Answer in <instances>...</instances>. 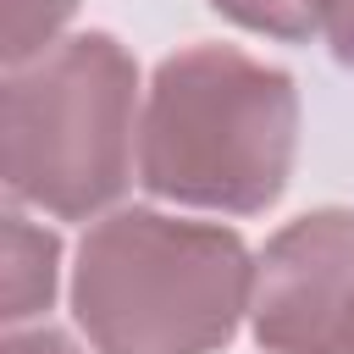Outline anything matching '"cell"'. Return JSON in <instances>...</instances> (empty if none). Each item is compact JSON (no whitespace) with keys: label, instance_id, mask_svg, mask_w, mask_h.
Returning a JSON list of instances; mask_svg holds the SVG:
<instances>
[{"label":"cell","instance_id":"9c48e42d","mask_svg":"<svg viewBox=\"0 0 354 354\" xmlns=\"http://www.w3.org/2000/svg\"><path fill=\"white\" fill-rule=\"evenodd\" d=\"M326 44H332V61L354 72V0H343L326 22Z\"/></svg>","mask_w":354,"mask_h":354},{"label":"cell","instance_id":"8992f818","mask_svg":"<svg viewBox=\"0 0 354 354\" xmlns=\"http://www.w3.org/2000/svg\"><path fill=\"white\" fill-rule=\"evenodd\" d=\"M227 22L249 28V33H266V39H282V44H304L315 33H326L332 11L343 0H210Z\"/></svg>","mask_w":354,"mask_h":354},{"label":"cell","instance_id":"5b68a950","mask_svg":"<svg viewBox=\"0 0 354 354\" xmlns=\"http://www.w3.org/2000/svg\"><path fill=\"white\" fill-rule=\"evenodd\" d=\"M61 271V238L50 227H33L22 210H6V326H22L50 310Z\"/></svg>","mask_w":354,"mask_h":354},{"label":"cell","instance_id":"277c9868","mask_svg":"<svg viewBox=\"0 0 354 354\" xmlns=\"http://www.w3.org/2000/svg\"><path fill=\"white\" fill-rule=\"evenodd\" d=\"M249 326L266 354H348L354 343V210H310L254 254Z\"/></svg>","mask_w":354,"mask_h":354},{"label":"cell","instance_id":"3957f363","mask_svg":"<svg viewBox=\"0 0 354 354\" xmlns=\"http://www.w3.org/2000/svg\"><path fill=\"white\" fill-rule=\"evenodd\" d=\"M0 149L11 205L83 221L122 199L138 160V66L127 44L94 28L6 66Z\"/></svg>","mask_w":354,"mask_h":354},{"label":"cell","instance_id":"7a4b0ae2","mask_svg":"<svg viewBox=\"0 0 354 354\" xmlns=\"http://www.w3.org/2000/svg\"><path fill=\"white\" fill-rule=\"evenodd\" d=\"M254 299V254L232 227L166 210L100 216L72 260V315L100 354H216Z\"/></svg>","mask_w":354,"mask_h":354},{"label":"cell","instance_id":"30bf717a","mask_svg":"<svg viewBox=\"0 0 354 354\" xmlns=\"http://www.w3.org/2000/svg\"><path fill=\"white\" fill-rule=\"evenodd\" d=\"M348 354H354V343H348Z\"/></svg>","mask_w":354,"mask_h":354},{"label":"cell","instance_id":"6da1fadb","mask_svg":"<svg viewBox=\"0 0 354 354\" xmlns=\"http://www.w3.org/2000/svg\"><path fill=\"white\" fill-rule=\"evenodd\" d=\"M299 155V88L232 44H188L149 77L138 111V183L155 199L260 216Z\"/></svg>","mask_w":354,"mask_h":354},{"label":"cell","instance_id":"ba28073f","mask_svg":"<svg viewBox=\"0 0 354 354\" xmlns=\"http://www.w3.org/2000/svg\"><path fill=\"white\" fill-rule=\"evenodd\" d=\"M0 354H77V343L66 332H55V326H33V332H17L11 326Z\"/></svg>","mask_w":354,"mask_h":354},{"label":"cell","instance_id":"52a82bcc","mask_svg":"<svg viewBox=\"0 0 354 354\" xmlns=\"http://www.w3.org/2000/svg\"><path fill=\"white\" fill-rule=\"evenodd\" d=\"M77 0H6V66H22L55 44V33L72 22Z\"/></svg>","mask_w":354,"mask_h":354}]
</instances>
